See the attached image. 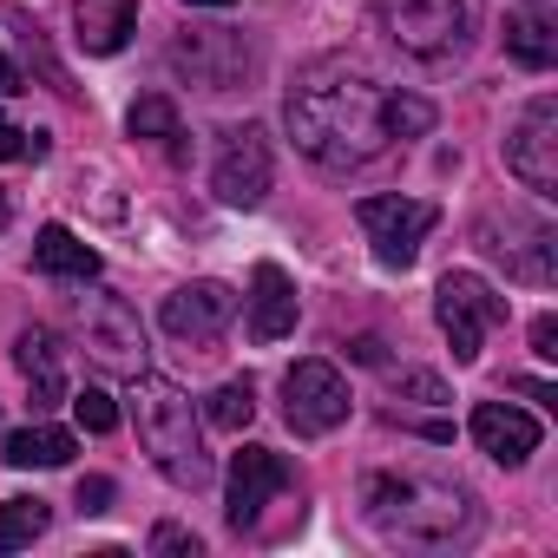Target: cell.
I'll return each mask as SVG.
<instances>
[{"mask_svg": "<svg viewBox=\"0 0 558 558\" xmlns=\"http://www.w3.org/2000/svg\"><path fill=\"white\" fill-rule=\"evenodd\" d=\"M401 395H414V401H447L440 375H401Z\"/></svg>", "mask_w": 558, "mask_h": 558, "instance_id": "cell-30", "label": "cell"}, {"mask_svg": "<svg viewBox=\"0 0 558 558\" xmlns=\"http://www.w3.org/2000/svg\"><path fill=\"white\" fill-rule=\"evenodd\" d=\"M14 93H27V86H21V66L0 53V99H14Z\"/></svg>", "mask_w": 558, "mask_h": 558, "instance_id": "cell-32", "label": "cell"}, {"mask_svg": "<svg viewBox=\"0 0 558 558\" xmlns=\"http://www.w3.org/2000/svg\"><path fill=\"white\" fill-rule=\"evenodd\" d=\"M158 323H165V336H171V342L210 349V342H223V329L236 323V296H230L223 283H184V290H171V296H165Z\"/></svg>", "mask_w": 558, "mask_h": 558, "instance_id": "cell-12", "label": "cell"}, {"mask_svg": "<svg viewBox=\"0 0 558 558\" xmlns=\"http://www.w3.org/2000/svg\"><path fill=\"white\" fill-rule=\"evenodd\" d=\"M73 421H80L86 434H112V427H119V408H112L106 388H80V395H73Z\"/></svg>", "mask_w": 558, "mask_h": 558, "instance_id": "cell-26", "label": "cell"}, {"mask_svg": "<svg viewBox=\"0 0 558 558\" xmlns=\"http://www.w3.org/2000/svg\"><path fill=\"white\" fill-rule=\"evenodd\" d=\"M34 263H40L47 276H60V283H93V276H99V250L80 243L66 223H47V230L34 236Z\"/></svg>", "mask_w": 558, "mask_h": 558, "instance_id": "cell-19", "label": "cell"}, {"mask_svg": "<svg viewBox=\"0 0 558 558\" xmlns=\"http://www.w3.org/2000/svg\"><path fill=\"white\" fill-rule=\"evenodd\" d=\"M151 551H184V558H197V532H184V525L165 519V525L151 532Z\"/></svg>", "mask_w": 558, "mask_h": 558, "instance_id": "cell-27", "label": "cell"}, {"mask_svg": "<svg viewBox=\"0 0 558 558\" xmlns=\"http://www.w3.org/2000/svg\"><path fill=\"white\" fill-rule=\"evenodd\" d=\"M80 336H86V355L106 368V375H145V323L125 296L112 290H93L80 296Z\"/></svg>", "mask_w": 558, "mask_h": 558, "instance_id": "cell-6", "label": "cell"}, {"mask_svg": "<svg viewBox=\"0 0 558 558\" xmlns=\"http://www.w3.org/2000/svg\"><path fill=\"white\" fill-rule=\"evenodd\" d=\"M125 132H132V138H165V145H171V138L184 132V125H178V106H171V93H145V99L125 112Z\"/></svg>", "mask_w": 558, "mask_h": 558, "instance_id": "cell-25", "label": "cell"}, {"mask_svg": "<svg viewBox=\"0 0 558 558\" xmlns=\"http://www.w3.org/2000/svg\"><path fill=\"white\" fill-rule=\"evenodd\" d=\"M14 158H27V132L0 119V165H14Z\"/></svg>", "mask_w": 558, "mask_h": 558, "instance_id": "cell-31", "label": "cell"}, {"mask_svg": "<svg viewBox=\"0 0 558 558\" xmlns=\"http://www.w3.org/2000/svg\"><path fill=\"white\" fill-rule=\"evenodd\" d=\"M132 421H138V447L151 453V466L171 486H184V493L210 486V453H204V434H197V408L178 381L132 375Z\"/></svg>", "mask_w": 558, "mask_h": 558, "instance_id": "cell-3", "label": "cell"}, {"mask_svg": "<svg viewBox=\"0 0 558 558\" xmlns=\"http://www.w3.org/2000/svg\"><path fill=\"white\" fill-rule=\"evenodd\" d=\"M8 217H14V210H8V197H0V223H8Z\"/></svg>", "mask_w": 558, "mask_h": 558, "instance_id": "cell-35", "label": "cell"}, {"mask_svg": "<svg viewBox=\"0 0 558 558\" xmlns=\"http://www.w3.org/2000/svg\"><path fill=\"white\" fill-rule=\"evenodd\" d=\"M47 506L40 499H0V551H21V545H34L40 532H47Z\"/></svg>", "mask_w": 558, "mask_h": 558, "instance_id": "cell-22", "label": "cell"}, {"mask_svg": "<svg viewBox=\"0 0 558 558\" xmlns=\"http://www.w3.org/2000/svg\"><path fill=\"white\" fill-rule=\"evenodd\" d=\"M473 440H480V453H493L499 466H525V460L538 453V421L519 414V408H506V401H480V408H473Z\"/></svg>", "mask_w": 558, "mask_h": 558, "instance_id": "cell-15", "label": "cell"}, {"mask_svg": "<svg viewBox=\"0 0 558 558\" xmlns=\"http://www.w3.org/2000/svg\"><path fill=\"white\" fill-rule=\"evenodd\" d=\"M290 329H296V283L276 263H256V276H250V336L283 342Z\"/></svg>", "mask_w": 558, "mask_h": 558, "instance_id": "cell-16", "label": "cell"}, {"mask_svg": "<svg viewBox=\"0 0 558 558\" xmlns=\"http://www.w3.org/2000/svg\"><path fill=\"white\" fill-rule=\"evenodd\" d=\"M362 512L395 545H466L480 532L473 493L440 473H375L362 493Z\"/></svg>", "mask_w": 558, "mask_h": 558, "instance_id": "cell-2", "label": "cell"}, {"mask_svg": "<svg viewBox=\"0 0 558 558\" xmlns=\"http://www.w3.org/2000/svg\"><path fill=\"white\" fill-rule=\"evenodd\" d=\"M106 506H112V480H106V473L80 480V512H106Z\"/></svg>", "mask_w": 558, "mask_h": 558, "instance_id": "cell-29", "label": "cell"}, {"mask_svg": "<svg viewBox=\"0 0 558 558\" xmlns=\"http://www.w3.org/2000/svg\"><path fill=\"white\" fill-rule=\"evenodd\" d=\"M355 217H362V230L375 236V256H381V263H401V269L414 263L421 236L440 223V210L421 204V197H362Z\"/></svg>", "mask_w": 558, "mask_h": 558, "instance_id": "cell-11", "label": "cell"}, {"mask_svg": "<svg viewBox=\"0 0 558 558\" xmlns=\"http://www.w3.org/2000/svg\"><path fill=\"white\" fill-rule=\"evenodd\" d=\"M296 486V466L276 453V447H243L236 460H230V486H223V519L236 525V532H250L256 519H263V506L276 499V493H290Z\"/></svg>", "mask_w": 558, "mask_h": 558, "instance_id": "cell-10", "label": "cell"}, {"mask_svg": "<svg viewBox=\"0 0 558 558\" xmlns=\"http://www.w3.org/2000/svg\"><path fill=\"white\" fill-rule=\"evenodd\" d=\"M532 14H545V0H532Z\"/></svg>", "mask_w": 558, "mask_h": 558, "instance_id": "cell-36", "label": "cell"}, {"mask_svg": "<svg viewBox=\"0 0 558 558\" xmlns=\"http://www.w3.org/2000/svg\"><path fill=\"white\" fill-rule=\"evenodd\" d=\"M269 178H276V158H269L263 125H236L230 145H223V158H217V171H210V191L223 204H243L250 210V204L269 197Z\"/></svg>", "mask_w": 558, "mask_h": 558, "instance_id": "cell-14", "label": "cell"}, {"mask_svg": "<svg viewBox=\"0 0 558 558\" xmlns=\"http://www.w3.org/2000/svg\"><path fill=\"white\" fill-rule=\"evenodd\" d=\"M14 362H21V375L34 388V414H47V408L66 401V368H60V336L53 329H21Z\"/></svg>", "mask_w": 558, "mask_h": 558, "instance_id": "cell-17", "label": "cell"}, {"mask_svg": "<svg viewBox=\"0 0 558 558\" xmlns=\"http://www.w3.org/2000/svg\"><path fill=\"white\" fill-rule=\"evenodd\" d=\"M506 53H512L525 73H545V66L558 60L551 21H545V14H512V21H506Z\"/></svg>", "mask_w": 558, "mask_h": 558, "instance_id": "cell-21", "label": "cell"}, {"mask_svg": "<svg viewBox=\"0 0 558 558\" xmlns=\"http://www.w3.org/2000/svg\"><path fill=\"white\" fill-rule=\"evenodd\" d=\"M381 27L414 60H453L473 40V0H381Z\"/></svg>", "mask_w": 558, "mask_h": 558, "instance_id": "cell-4", "label": "cell"}, {"mask_svg": "<svg viewBox=\"0 0 558 558\" xmlns=\"http://www.w3.org/2000/svg\"><path fill=\"white\" fill-rule=\"evenodd\" d=\"M480 250L493 256V263H506V276H519V283H551L558 276V236H551V223L545 217H519V210H506V223L499 217H480Z\"/></svg>", "mask_w": 558, "mask_h": 558, "instance_id": "cell-7", "label": "cell"}, {"mask_svg": "<svg viewBox=\"0 0 558 558\" xmlns=\"http://www.w3.org/2000/svg\"><path fill=\"white\" fill-rule=\"evenodd\" d=\"M434 316H440V336H447L453 362H460V368H473V362H480L486 329H499V323H506V296H493V283H480L473 269H453V276H440Z\"/></svg>", "mask_w": 558, "mask_h": 558, "instance_id": "cell-5", "label": "cell"}, {"mask_svg": "<svg viewBox=\"0 0 558 558\" xmlns=\"http://www.w3.org/2000/svg\"><path fill=\"white\" fill-rule=\"evenodd\" d=\"M204 421L223 427V434H243V427L256 421V388H250V381H223V388L204 401Z\"/></svg>", "mask_w": 558, "mask_h": 558, "instance_id": "cell-23", "label": "cell"}, {"mask_svg": "<svg viewBox=\"0 0 558 558\" xmlns=\"http://www.w3.org/2000/svg\"><path fill=\"white\" fill-rule=\"evenodd\" d=\"M283 421L296 434H310V440L316 434H336L349 421V381L329 362H296L283 375Z\"/></svg>", "mask_w": 558, "mask_h": 558, "instance_id": "cell-9", "label": "cell"}, {"mask_svg": "<svg viewBox=\"0 0 558 558\" xmlns=\"http://www.w3.org/2000/svg\"><path fill=\"white\" fill-rule=\"evenodd\" d=\"M381 125H388V138H427L434 132V106L414 99V93H381Z\"/></svg>", "mask_w": 558, "mask_h": 558, "instance_id": "cell-24", "label": "cell"}, {"mask_svg": "<svg viewBox=\"0 0 558 558\" xmlns=\"http://www.w3.org/2000/svg\"><path fill=\"white\" fill-rule=\"evenodd\" d=\"M349 355H355V362H368V368H375V362H381V342H375V336H362V342H355V349H349Z\"/></svg>", "mask_w": 558, "mask_h": 558, "instance_id": "cell-33", "label": "cell"}, {"mask_svg": "<svg viewBox=\"0 0 558 558\" xmlns=\"http://www.w3.org/2000/svg\"><path fill=\"white\" fill-rule=\"evenodd\" d=\"M283 125H290L296 151H310L323 171H362L395 145L381 125V86H368L349 66H310L290 86Z\"/></svg>", "mask_w": 558, "mask_h": 558, "instance_id": "cell-1", "label": "cell"}, {"mask_svg": "<svg viewBox=\"0 0 558 558\" xmlns=\"http://www.w3.org/2000/svg\"><path fill=\"white\" fill-rule=\"evenodd\" d=\"M80 453V440L66 427H21L8 434V466H66Z\"/></svg>", "mask_w": 558, "mask_h": 558, "instance_id": "cell-20", "label": "cell"}, {"mask_svg": "<svg viewBox=\"0 0 558 558\" xmlns=\"http://www.w3.org/2000/svg\"><path fill=\"white\" fill-rule=\"evenodd\" d=\"M171 60H178L204 93H230V86L250 73V47H243L236 27H191V34H178Z\"/></svg>", "mask_w": 558, "mask_h": 558, "instance_id": "cell-13", "label": "cell"}, {"mask_svg": "<svg viewBox=\"0 0 558 558\" xmlns=\"http://www.w3.org/2000/svg\"><path fill=\"white\" fill-rule=\"evenodd\" d=\"M73 27L86 53H119L138 27V8L132 0H73Z\"/></svg>", "mask_w": 558, "mask_h": 558, "instance_id": "cell-18", "label": "cell"}, {"mask_svg": "<svg viewBox=\"0 0 558 558\" xmlns=\"http://www.w3.org/2000/svg\"><path fill=\"white\" fill-rule=\"evenodd\" d=\"M506 171L532 197H558V99H532L506 132Z\"/></svg>", "mask_w": 558, "mask_h": 558, "instance_id": "cell-8", "label": "cell"}, {"mask_svg": "<svg viewBox=\"0 0 558 558\" xmlns=\"http://www.w3.org/2000/svg\"><path fill=\"white\" fill-rule=\"evenodd\" d=\"M532 355L538 362H558V323L551 316H532Z\"/></svg>", "mask_w": 558, "mask_h": 558, "instance_id": "cell-28", "label": "cell"}, {"mask_svg": "<svg viewBox=\"0 0 558 558\" xmlns=\"http://www.w3.org/2000/svg\"><path fill=\"white\" fill-rule=\"evenodd\" d=\"M184 8H217L223 14V8H236V0H184Z\"/></svg>", "mask_w": 558, "mask_h": 558, "instance_id": "cell-34", "label": "cell"}]
</instances>
